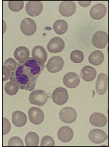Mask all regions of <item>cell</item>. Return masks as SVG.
I'll list each match as a JSON object with an SVG mask.
<instances>
[{
    "mask_svg": "<svg viewBox=\"0 0 109 147\" xmlns=\"http://www.w3.org/2000/svg\"><path fill=\"white\" fill-rule=\"evenodd\" d=\"M44 69L29 58L22 63H18L16 69L11 73V81L15 82L22 90L33 91L36 86L38 78Z\"/></svg>",
    "mask_w": 109,
    "mask_h": 147,
    "instance_id": "6da1fadb",
    "label": "cell"
},
{
    "mask_svg": "<svg viewBox=\"0 0 109 147\" xmlns=\"http://www.w3.org/2000/svg\"><path fill=\"white\" fill-rule=\"evenodd\" d=\"M48 99V96L42 90H37L32 92L29 97L30 102L33 105L41 107L45 104Z\"/></svg>",
    "mask_w": 109,
    "mask_h": 147,
    "instance_id": "7a4b0ae2",
    "label": "cell"
},
{
    "mask_svg": "<svg viewBox=\"0 0 109 147\" xmlns=\"http://www.w3.org/2000/svg\"><path fill=\"white\" fill-rule=\"evenodd\" d=\"M32 58L36 61L38 64L42 67H45L44 63L47 60V55L46 50L42 46H35L32 50Z\"/></svg>",
    "mask_w": 109,
    "mask_h": 147,
    "instance_id": "3957f363",
    "label": "cell"
},
{
    "mask_svg": "<svg viewBox=\"0 0 109 147\" xmlns=\"http://www.w3.org/2000/svg\"><path fill=\"white\" fill-rule=\"evenodd\" d=\"M52 98L53 101L58 105H63L68 101L69 95L67 90L64 88L59 87L54 90Z\"/></svg>",
    "mask_w": 109,
    "mask_h": 147,
    "instance_id": "277c9868",
    "label": "cell"
},
{
    "mask_svg": "<svg viewBox=\"0 0 109 147\" xmlns=\"http://www.w3.org/2000/svg\"><path fill=\"white\" fill-rule=\"evenodd\" d=\"M108 34L103 31H98L92 37V43L96 48L105 49L108 44Z\"/></svg>",
    "mask_w": 109,
    "mask_h": 147,
    "instance_id": "5b68a950",
    "label": "cell"
},
{
    "mask_svg": "<svg viewBox=\"0 0 109 147\" xmlns=\"http://www.w3.org/2000/svg\"><path fill=\"white\" fill-rule=\"evenodd\" d=\"M59 116L63 122L69 124L75 122L77 118V113L73 107H65L61 110Z\"/></svg>",
    "mask_w": 109,
    "mask_h": 147,
    "instance_id": "8992f818",
    "label": "cell"
},
{
    "mask_svg": "<svg viewBox=\"0 0 109 147\" xmlns=\"http://www.w3.org/2000/svg\"><path fill=\"white\" fill-rule=\"evenodd\" d=\"M64 61L60 56H54L48 60L46 64V69L50 73H56L62 69Z\"/></svg>",
    "mask_w": 109,
    "mask_h": 147,
    "instance_id": "52a82bcc",
    "label": "cell"
},
{
    "mask_svg": "<svg viewBox=\"0 0 109 147\" xmlns=\"http://www.w3.org/2000/svg\"><path fill=\"white\" fill-rule=\"evenodd\" d=\"M20 30L23 34L27 35V36H31V35L35 34V33L36 32V24L32 18H25L21 22Z\"/></svg>",
    "mask_w": 109,
    "mask_h": 147,
    "instance_id": "ba28073f",
    "label": "cell"
},
{
    "mask_svg": "<svg viewBox=\"0 0 109 147\" xmlns=\"http://www.w3.org/2000/svg\"><path fill=\"white\" fill-rule=\"evenodd\" d=\"M42 9L43 6L40 1H30L26 6V11L28 15L34 17L39 16L42 13Z\"/></svg>",
    "mask_w": 109,
    "mask_h": 147,
    "instance_id": "9c48e42d",
    "label": "cell"
},
{
    "mask_svg": "<svg viewBox=\"0 0 109 147\" xmlns=\"http://www.w3.org/2000/svg\"><path fill=\"white\" fill-rule=\"evenodd\" d=\"M59 11L63 16L69 17L73 15L76 11V5L73 1H62L59 6Z\"/></svg>",
    "mask_w": 109,
    "mask_h": 147,
    "instance_id": "30bf717a",
    "label": "cell"
},
{
    "mask_svg": "<svg viewBox=\"0 0 109 147\" xmlns=\"http://www.w3.org/2000/svg\"><path fill=\"white\" fill-rule=\"evenodd\" d=\"M65 48V42L60 37H54L47 45V49L50 53H59Z\"/></svg>",
    "mask_w": 109,
    "mask_h": 147,
    "instance_id": "8fae6325",
    "label": "cell"
},
{
    "mask_svg": "<svg viewBox=\"0 0 109 147\" xmlns=\"http://www.w3.org/2000/svg\"><path fill=\"white\" fill-rule=\"evenodd\" d=\"M30 121L33 124L39 125L43 122L44 115L42 110L37 107H32L28 111Z\"/></svg>",
    "mask_w": 109,
    "mask_h": 147,
    "instance_id": "7c38bea8",
    "label": "cell"
},
{
    "mask_svg": "<svg viewBox=\"0 0 109 147\" xmlns=\"http://www.w3.org/2000/svg\"><path fill=\"white\" fill-rule=\"evenodd\" d=\"M88 137L91 142L96 144L103 143L108 138L106 133L99 129H92L89 133Z\"/></svg>",
    "mask_w": 109,
    "mask_h": 147,
    "instance_id": "4fadbf2b",
    "label": "cell"
},
{
    "mask_svg": "<svg viewBox=\"0 0 109 147\" xmlns=\"http://www.w3.org/2000/svg\"><path fill=\"white\" fill-rule=\"evenodd\" d=\"M64 85L69 88H75L80 84V77L75 73H69L63 77Z\"/></svg>",
    "mask_w": 109,
    "mask_h": 147,
    "instance_id": "5bb4252c",
    "label": "cell"
},
{
    "mask_svg": "<svg viewBox=\"0 0 109 147\" xmlns=\"http://www.w3.org/2000/svg\"><path fill=\"white\" fill-rule=\"evenodd\" d=\"M108 88V77L105 73H101L97 79L96 90L99 95H103L106 93Z\"/></svg>",
    "mask_w": 109,
    "mask_h": 147,
    "instance_id": "9a60e30c",
    "label": "cell"
},
{
    "mask_svg": "<svg viewBox=\"0 0 109 147\" xmlns=\"http://www.w3.org/2000/svg\"><path fill=\"white\" fill-rule=\"evenodd\" d=\"M106 7L105 5L98 3L91 9L89 15L94 20H100L106 15Z\"/></svg>",
    "mask_w": 109,
    "mask_h": 147,
    "instance_id": "2e32d148",
    "label": "cell"
},
{
    "mask_svg": "<svg viewBox=\"0 0 109 147\" xmlns=\"http://www.w3.org/2000/svg\"><path fill=\"white\" fill-rule=\"evenodd\" d=\"M73 129L69 126H63L58 130V137L61 142L63 143H68L71 141L73 138Z\"/></svg>",
    "mask_w": 109,
    "mask_h": 147,
    "instance_id": "e0dca14e",
    "label": "cell"
},
{
    "mask_svg": "<svg viewBox=\"0 0 109 147\" xmlns=\"http://www.w3.org/2000/svg\"><path fill=\"white\" fill-rule=\"evenodd\" d=\"M97 75L96 70L93 67L86 65L83 67L80 73V77L86 82H91L96 79Z\"/></svg>",
    "mask_w": 109,
    "mask_h": 147,
    "instance_id": "ac0fdd59",
    "label": "cell"
},
{
    "mask_svg": "<svg viewBox=\"0 0 109 147\" xmlns=\"http://www.w3.org/2000/svg\"><path fill=\"white\" fill-rule=\"evenodd\" d=\"M89 122L94 126L103 127L107 123V119L103 114L99 113H94L89 117Z\"/></svg>",
    "mask_w": 109,
    "mask_h": 147,
    "instance_id": "d6986e66",
    "label": "cell"
},
{
    "mask_svg": "<svg viewBox=\"0 0 109 147\" xmlns=\"http://www.w3.org/2000/svg\"><path fill=\"white\" fill-rule=\"evenodd\" d=\"M13 124L17 127L24 126L27 123V117L24 113L20 111H16L13 113L12 118Z\"/></svg>",
    "mask_w": 109,
    "mask_h": 147,
    "instance_id": "ffe728a7",
    "label": "cell"
},
{
    "mask_svg": "<svg viewBox=\"0 0 109 147\" xmlns=\"http://www.w3.org/2000/svg\"><path fill=\"white\" fill-rule=\"evenodd\" d=\"M30 51L26 47H19L14 53V56L19 63H22L30 58Z\"/></svg>",
    "mask_w": 109,
    "mask_h": 147,
    "instance_id": "44dd1931",
    "label": "cell"
},
{
    "mask_svg": "<svg viewBox=\"0 0 109 147\" xmlns=\"http://www.w3.org/2000/svg\"><path fill=\"white\" fill-rule=\"evenodd\" d=\"M88 61L91 64L94 65H101L104 61V54L101 51H94L89 56Z\"/></svg>",
    "mask_w": 109,
    "mask_h": 147,
    "instance_id": "7402d4cb",
    "label": "cell"
},
{
    "mask_svg": "<svg viewBox=\"0 0 109 147\" xmlns=\"http://www.w3.org/2000/svg\"><path fill=\"white\" fill-rule=\"evenodd\" d=\"M53 29L57 34L63 35L67 32L68 24L64 20H56L53 25Z\"/></svg>",
    "mask_w": 109,
    "mask_h": 147,
    "instance_id": "603a6c76",
    "label": "cell"
},
{
    "mask_svg": "<svg viewBox=\"0 0 109 147\" xmlns=\"http://www.w3.org/2000/svg\"><path fill=\"white\" fill-rule=\"evenodd\" d=\"M39 142V137L37 133L29 132L25 137V143L27 146H37Z\"/></svg>",
    "mask_w": 109,
    "mask_h": 147,
    "instance_id": "cb8c5ba5",
    "label": "cell"
},
{
    "mask_svg": "<svg viewBox=\"0 0 109 147\" xmlns=\"http://www.w3.org/2000/svg\"><path fill=\"white\" fill-rule=\"evenodd\" d=\"M5 91L9 96H14L16 95L18 92L19 87L15 82L10 81L6 83L5 85Z\"/></svg>",
    "mask_w": 109,
    "mask_h": 147,
    "instance_id": "d4e9b609",
    "label": "cell"
},
{
    "mask_svg": "<svg viewBox=\"0 0 109 147\" xmlns=\"http://www.w3.org/2000/svg\"><path fill=\"white\" fill-rule=\"evenodd\" d=\"M70 58L73 63H80L84 60V53L80 50H75L71 53Z\"/></svg>",
    "mask_w": 109,
    "mask_h": 147,
    "instance_id": "484cf974",
    "label": "cell"
},
{
    "mask_svg": "<svg viewBox=\"0 0 109 147\" xmlns=\"http://www.w3.org/2000/svg\"><path fill=\"white\" fill-rule=\"evenodd\" d=\"M9 7L13 12H18L22 10L24 5L23 1H9Z\"/></svg>",
    "mask_w": 109,
    "mask_h": 147,
    "instance_id": "4316f807",
    "label": "cell"
},
{
    "mask_svg": "<svg viewBox=\"0 0 109 147\" xmlns=\"http://www.w3.org/2000/svg\"><path fill=\"white\" fill-rule=\"evenodd\" d=\"M18 63L16 61L15 59L13 58H8L7 60H6L3 63V65L5 66V67H7L9 70H11V73H13L15 71L16 69L18 66Z\"/></svg>",
    "mask_w": 109,
    "mask_h": 147,
    "instance_id": "83f0119b",
    "label": "cell"
},
{
    "mask_svg": "<svg viewBox=\"0 0 109 147\" xmlns=\"http://www.w3.org/2000/svg\"><path fill=\"white\" fill-rule=\"evenodd\" d=\"M11 125L7 118L3 117L2 118V134L3 136L7 134L11 131Z\"/></svg>",
    "mask_w": 109,
    "mask_h": 147,
    "instance_id": "f1b7e54d",
    "label": "cell"
},
{
    "mask_svg": "<svg viewBox=\"0 0 109 147\" xmlns=\"http://www.w3.org/2000/svg\"><path fill=\"white\" fill-rule=\"evenodd\" d=\"M9 146H24V144L22 140L19 137H13L9 139L8 143Z\"/></svg>",
    "mask_w": 109,
    "mask_h": 147,
    "instance_id": "f546056e",
    "label": "cell"
},
{
    "mask_svg": "<svg viewBox=\"0 0 109 147\" xmlns=\"http://www.w3.org/2000/svg\"><path fill=\"white\" fill-rule=\"evenodd\" d=\"M54 145H55V142L52 137L49 136H46L42 137L41 144H40L41 146H54Z\"/></svg>",
    "mask_w": 109,
    "mask_h": 147,
    "instance_id": "4dcf8cb0",
    "label": "cell"
},
{
    "mask_svg": "<svg viewBox=\"0 0 109 147\" xmlns=\"http://www.w3.org/2000/svg\"><path fill=\"white\" fill-rule=\"evenodd\" d=\"M11 73V70H9L7 67L3 65V67H2V74H3L2 79H3V81H7V80L10 79Z\"/></svg>",
    "mask_w": 109,
    "mask_h": 147,
    "instance_id": "1f68e13d",
    "label": "cell"
},
{
    "mask_svg": "<svg viewBox=\"0 0 109 147\" xmlns=\"http://www.w3.org/2000/svg\"><path fill=\"white\" fill-rule=\"evenodd\" d=\"M78 3L80 5V6L83 7H87L89 5L92 3L91 1H79Z\"/></svg>",
    "mask_w": 109,
    "mask_h": 147,
    "instance_id": "d6a6232c",
    "label": "cell"
}]
</instances>
